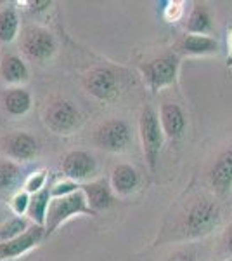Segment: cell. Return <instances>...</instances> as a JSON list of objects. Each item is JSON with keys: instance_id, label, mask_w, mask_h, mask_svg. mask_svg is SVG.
I'll list each match as a JSON object with an SVG mask.
<instances>
[{"instance_id": "obj_13", "label": "cell", "mask_w": 232, "mask_h": 261, "mask_svg": "<svg viewBox=\"0 0 232 261\" xmlns=\"http://www.w3.org/2000/svg\"><path fill=\"white\" fill-rule=\"evenodd\" d=\"M2 148L9 157L18 161H29L37 153V141L26 133H14L7 136L2 143Z\"/></svg>"}, {"instance_id": "obj_25", "label": "cell", "mask_w": 232, "mask_h": 261, "mask_svg": "<svg viewBox=\"0 0 232 261\" xmlns=\"http://www.w3.org/2000/svg\"><path fill=\"white\" fill-rule=\"evenodd\" d=\"M44 183H45V172H37V174L29 176L24 188H26L28 193H37L40 190H44Z\"/></svg>"}, {"instance_id": "obj_29", "label": "cell", "mask_w": 232, "mask_h": 261, "mask_svg": "<svg viewBox=\"0 0 232 261\" xmlns=\"http://www.w3.org/2000/svg\"><path fill=\"white\" fill-rule=\"evenodd\" d=\"M180 6H182V4H170V6L167 7V18L170 19V14H174V12H177V14L174 16V19H175V18L179 19V18H180V14H182V7H180ZM170 21H172V19H170Z\"/></svg>"}, {"instance_id": "obj_17", "label": "cell", "mask_w": 232, "mask_h": 261, "mask_svg": "<svg viewBox=\"0 0 232 261\" xmlns=\"http://www.w3.org/2000/svg\"><path fill=\"white\" fill-rule=\"evenodd\" d=\"M50 197H52V192L45 187L44 190L33 193L31 199H29L28 216L31 218L39 226L45 225V218H47V211H49V205H50Z\"/></svg>"}, {"instance_id": "obj_28", "label": "cell", "mask_w": 232, "mask_h": 261, "mask_svg": "<svg viewBox=\"0 0 232 261\" xmlns=\"http://www.w3.org/2000/svg\"><path fill=\"white\" fill-rule=\"evenodd\" d=\"M168 261H197V256L192 251H179L172 254Z\"/></svg>"}, {"instance_id": "obj_23", "label": "cell", "mask_w": 232, "mask_h": 261, "mask_svg": "<svg viewBox=\"0 0 232 261\" xmlns=\"http://www.w3.org/2000/svg\"><path fill=\"white\" fill-rule=\"evenodd\" d=\"M21 169L12 162H0V190H7L18 181Z\"/></svg>"}, {"instance_id": "obj_20", "label": "cell", "mask_w": 232, "mask_h": 261, "mask_svg": "<svg viewBox=\"0 0 232 261\" xmlns=\"http://www.w3.org/2000/svg\"><path fill=\"white\" fill-rule=\"evenodd\" d=\"M4 107L11 115H24L31 107V98L24 89H11L4 98Z\"/></svg>"}, {"instance_id": "obj_16", "label": "cell", "mask_w": 232, "mask_h": 261, "mask_svg": "<svg viewBox=\"0 0 232 261\" xmlns=\"http://www.w3.org/2000/svg\"><path fill=\"white\" fill-rule=\"evenodd\" d=\"M139 174L128 164H120L115 167L111 174V187L115 188L116 193L120 195H128V193L136 192L139 187Z\"/></svg>"}, {"instance_id": "obj_5", "label": "cell", "mask_w": 232, "mask_h": 261, "mask_svg": "<svg viewBox=\"0 0 232 261\" xmlns=\"http://www.w3.org/2000/svg\"><path fill=\"white\" fill-rule=\"evenodd\" d=\"M177 71H179V60L175 56H161L142 66L147 86L154 92L174 84Z\"/></svg>"}, {"instance_id": "obj_3", "label": "cell", "mask_w": 232, "mask_h": 261, "mask_svg": "<svg viewBox=\"0 0 232 261\" xmlns=\"http://www.w3.org/2000/svg\"><path fill=\"white\" fill-rule=\"evenodd\" d=\"M139 129H141L142 148H144V155L147 164H149V169L156 171L159 151L163 148L164 133L161 127V122H159V115L151 107H146L142 110Z\"/></svg>"}, {"instance_id": "obj_22", "label": "cell", "mask_w": 232, "mask_h": 261, "mask_svg": "<svg viewBox=\"0 0 232 261\" xmlns=\"http://www.w3.org/2000/svg\"><path fill=\"white\" fill-rule=\"evenodd\" d=\"M28 228H29L28 221L24 220V218H14V220L6 223V225L0 228V244L9 242L12 239L19 237V235H23Z\"/></svg>"}, {"instance_id": "obj_9", "label": "cell", "mask_w": 232, "mask_h": 261, "mask_svg": "<svg viewBox=\"0 0 232 261\" xmlns=\"http://www.w3.org/2000/svg\"><path fill=\"white\" fill-rule=\"evenodd\" d=\"M87 89L95 98L109 101L115 99L120 92V82H118L116 75L108 68H97L90 71L87 77Z\"/></svg>"}, {"instance_id": "obj_6", "label": "cell", "mask_w": 232, "mask_h": 261, "mask_svg": "<svg viewBox=\"0 0 232 261\" xmlns=\"http://www.w3.org/2000/svg\"><path fill=\"white\" fill-rule=\"evenodd\" d=\"M23 53L33 61H45L56 50V42L52 35L44 30V28H28L23 33V42H21Z\"/></svg>"}, {"instance_id": "obj_15", "label": "cell", "mask_w": 232, "mask_h": 261, "mask_svg": "<svg viewBox=\"0 0 232 261\" xmlns=\"http://www.w3.org/2000/svg\"><path fill=\"white\" fill-rule=\"evenodd\" d=\"M82 192L85 193V199L90 205L92 211H103V209L111 207L113 195L106 181H94V183L82 185Z\"/></svg>"}, {"instance_id": "obj_21", "label": "cell", "mask_w": 232, "mask_h": 261, "mask_svg": "<svg viewBox=\"0 0 232 261\" xmlns=\"http://www.w3.org/2000/svg\"><path fill=\"white\" fill-rule=\"evenodd\" d=\"M18 14L14 7H6L0 11V40L11 42L18 33Z\"/></svg>"}, {"instance_id": "obj_1", "label": "cell", "mask_w": 232, "mask_h": 261, "mask_svg": "<svg viewBox=\"0 0 232 261\" xmlns=\"http://www.w3.org/2000/svg\"><path fill=\"white\" fill-rule=\"evenodd\" d=\"M222 213L218 204H215L210 199H201L189 207L187 214L184 218V235L187 239H200L212 233L220 223Z\"/></svg>"}, {"instance_id": "obj_18", "label": "cell", "mask_w": 232, "mask_h": 261, "mask_svg": "<svg viewBox=\"0 0 232 261\" xmlns=\"http://www.w3.org/2000/svg\"><path fill=\"white\" fill-rule=\"evenodd\" d=\"M212 14L205 4H196L189 14L187 19V32L192 35H206L212 30Z\"/></svg>"}, {"instance_id": "obj_14", "label": "cell", "mask_w": 232, "mask_h": 261, "mask_svg": "<svg viewBox=\"0 0 232 261\" xmlns=\"http://www.w3.org/2000/svg\"><path fill=\"white\" fill-rule=\"evenodd\" d=\"M180 53L191 54V56H206V54H215L218 50V42L208 35H184L177 44Z\"/></svg>"}, {"instance_id": "obj_8", "label": "cell", "mask_w": 232, "mask_h": 261, "mask_svg": "<svg viewBox=\"0 0 232 261\" xmlns=\"http://www.w3.org/2000/svg\"><path fill=\"white\" fill-rule=\"evenodd\" d=\"M44 237H45L44 226H39V225L29 226L23 235L12 239V241H9V242L0 244V261L24 254V252L29 251L31 247H35Z\"/></svg>"}, {"instance_id": "obj_10", "label": "cell", "mask_w": 232, "mask_h": 261, "mask_svg": "<svg viewBox=\"0 0 232 261\" xmlns=\"http://www.w3.org/2000/svg\"><path fill=\"white\" fill-rule=\"evenodd\" d=\"M61 167H62V172H64L71 181H80V179H87L88 176L94 174L95 161L87 151L75 150V151L66 153V157L62 159Z\"/></svg>"}, {"instance_id": "obj_12", "label": "cell", "mask_w": 232, "mask_h": 261, "mask_svg": "<svg viewBox=\"0 0 232 261\" xmlns=\"http://www.w3.org/2000/svg\"><path fill=\"white\" fill-rule=\"evenodd\" d=\"M210 183L218 195H227L232 190V150L223 151L210 171Z\"/></svg>"}, {"instance_id": "obj_2", "label": "cell", "mask_w": 232, "mask_h": 261, "mask_svg": "<svg viewBox=\"0 0 232 261\" xmlns=\"http://www.w3.org/2000/svg\"><path fill=\"white\" fill-rule=\"evenodd\" d=\"M75 214H90V216L97 214L90 209L82 188L75 193H70V195L56 197V199L50 200L47 218H45V237L52 235L62 223L68 218L75 216Z\"/></svg>"}, {"instance_id": "obj_26", "label": "cell", "mask_w": 232, "mask_h": 261, "mask_svg": "<svg viewBox=\"0 0 232 261\" xmlns=\"http://www.w3.org/2000/svg\"><path fill=\"white\" fill-rule=\"evenodd\" d=\"M29 199H31V197L28 195V192H21V193H18V195L14 197V200H12V209H14V213H16V214L28 213Z\"/></svg>"}, {"instance_id": "obj_4", "label": "cell", "mask_w": 232, "mask_h": 261, "mask_svg": "<svg viewBox=\"0 0 232 261\" xmlns=\"http://www.w3.org/2000/svg\"><path fill=\"white\" fill-rule=\"evenodd\" d=\"M132 141V129L123 119H111L99 125L95 130V143L99 148L108 151H123Z\"/></svg>"}, {"instance_id": "obj_24", "label": "cell", "mask_w": 232, "mask_h": 261, "mask_svg": "<svg viewBox=\"0 0 232 261\" xmlns=\"http://www.w3.org/2000/svg\"><path fill=\"white\" fill-rule=\"evenodd\" d=\"M78 190H80V187L77 185V181H64V183L56 185L50 192H52V197L56 199V197H64V195H70V193H75Z\"/></svg>"}, {"instance_id": "obj_11", "label": "cell", "mask_w": 232, "mask_h": 261, "mask_svg": "<svg viewBox=\"0 0 232 261\" xmlns=\"http://www.w3.org/2000/svg\"><path fill=\"white\" fill-rule=\"evenodd\" d=\"M159 122H161L163 133L170 140H177L185 133L187 127V119L185 113L179 105L175 103H164L159 110Z\"/></svg>"}, {"instance_id": "obj_30", "label": "cell", "mask_w": 232, "mask_h": 261, "mask_svg": "<svg viewBox=\"0 0 232 261\" xmlns=\"http://www.w3.org/2000/svg\"><path fill=\"white\" fill-rule=\"evenodd\" d=\"M227 65L232 68V30L229 32V37H227Z\"/></svg>"}, {"instance_id": "obj_31", "label": "cell", "mask_w": 232, "mask_h": 261, "mask_svg": "<svg viewBox=\"0 0 232 261\" xmlns=\"http://www.w3.org/2000/svg\"><path fill=\"white\" fill-rule=\"evenodd\" d=\"M31 11H44L45 7H49L50 6V2L49 0H44V2H31Z\"/></svg>"}, {"instance_id": "obj_19", "label": "cell", "mask_w": 232, "mask_h": 261, "mask_svg": "<svg viewBox=\"0 0 232 261\" xmlns=\"http://www.w3.org/2000/svg\"><path fill=\"white\" fill-rule=\"evenodd\" d=\"M0 71H2V77L6 82L11 84H18V82H24L28 79V68L21 58L14 56H6L2 61V66H0Z\"/></svg>"}, {"instance_id": "obj_7", "label": "cell", "mask_w": 232, "mask_h": 261, "mask_svg": "<svg viewBox=\"0 0 232 261\" xmlns=\"http://www.w3.org/2000/svg\"><path fill=\"white\" fill-rule=\"evenodd\" d=\"M45 122H47V125L50 129L56 130L59 134L70 133V130H73L78 124V110L70 101H64V99L54 101L47 108Z\"/></svg>"}, {"instance_id": "obj_27", "label": "cell", "mask_w": 232, "mask_h": 261, "mask_svg": "<svg viewBox=\"0 0 232 261\" xmlns=\"http://www.w3.org/2000/svg\"><path fill=\"white\" fill-rule=\"evenodd\" d=\"M220 254H222L223 259H232V225L223 231Z\"/></svg>"}]
</instances>
